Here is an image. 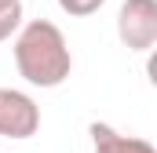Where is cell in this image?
<instances>
[{
  "instance_id": "6da1fadb",
  "label": "cell",
  "mask_w": 157,
  "mask_h": 153,
  "mask_svg": "<svg viewBox=\"0 0 157 153\" xmlns=\"http://www.w3.org/2000/svg\"><path fill=\"white\" fill-rule=\"evenodd\" d=\"M11 55H15V69L26 84L33 88H59L73 73V55L70 44L62 37V29L48 18L22 22L18 33L11 40Z\"/></svg>"
},
{
  "instance_id": "7a4b0ae2",
  "label": "cell",
  "mask_w": 157,
  "mask_h": 153,
  "mask_svg": "<svg viewBox=\"0 0 157 153\" xmlns=\"http://www.w3.org/2000/svg\"><path fill=\"white\" fill-rule=\"evenodd\" d=\"M117 37L128 51H150L157 44V0H124L117 11Z\"/></svg>"
},
{
  "instance_id": "3957f363",
  "label": "cell",
  "mask_w": 157,
  "mask_h": 153,
  "mask_svg": "<svg viewBox=\"0 0 157 153\" xmlns=\"http://www.w3.org/2000/svg\"><path fill=\"white\" fill-rule=\"evenodd\" d=\"M40 131V106L18 88H0V139H33Z\"/></svg>"
},
{
  "instance_id": "277c9868",
  "label": "cell",
  "mask_w": 157,
  "mask_h": 153,
  "mask_svg": "<svg viewBox=\"0 0 157 153\" xmlns=\"http://www.w3.org/2000/svg\"><path fill=\"white\" fill-rule=\"evenodd\" d=\"M91 135V153H157V146L150 139H139V135H124L110 124H91L88 128Z\"/></svg>"
},
{
  "instance_id": "5b68a950",
  "label": "cell",
  "mask_w": 157,
  "mask_h": 153,
  "mask_svg": "<svg viewBox=\"0 0 157 153\" xmlns=\"http://www.w3.org/2000/svg\"><path fill=\"white\" fill-rule=\"evenodd\" d=\"M18 26H22V0H15V4H7V7H0V44L15 37V33H18Z\"/></svg>"
},
{
  "instance_id": "8992f818",
  "label": "cell",
  "mask_w": 157,
  "mask_h": 153,
  "mask_svg": "<svg viewBox=\"0 0 157 153\" xmlns=\"http://www.w3.org/2000/svg\"><path fill=\"white\" fill-rule=\"evenodd\" d=\"M102 4H106V0H59V7H62L66 15H73V18H88V15H95Z\"/></svg>"
},
{
  "instance_id": "52a82bcc",
  "label": "cell",
  "mask_w": 157,
  "mask_h": 153,
  "mask_svg": "<svg viewBox=\"0 0 157 153\" xmlns=\"http://www.w3.org/2000/svg\"><path fill=\"white\" fill-rule=\"evenodd\" d=\"M7 4H15V0H0V7H7Z\"/></svg>"
}]
</instances>
